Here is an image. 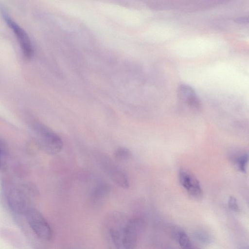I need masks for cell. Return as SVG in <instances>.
<instances>
[{"label": "cell", "instance_id": "cell-1", "mask_svg": "<svg viewBox=\"0 0 249 249\" xmlns=\"http://www.w3.org/2000/svg\"><path fill=\"white\" fill-rule=\"evenodd\" d=\"M142 221L130 218L119 211L111 213L104 224V235L108 249H134Z\"/></svg>", "mask_w": 249, "mask_h": 249}, {"label": "cell", "instance_id": "cell-2", "mask_svg": "<svg viewBox=\"0 0 249 249\" xmlns=\"http://www.w3.org/2000/svg\"><path fill=\"white\" fill-rule=\"evenodd\" d=\"M30 127L39 146L50 155L61 151L63 142L61 138L47 126L38 121L31 122Z\"/></svg>", "mask_w": 249, "mask_h": 249}, {"label": "cell", "instance_id": "cell-3", "mask_svg": "<svg viewBox=\"0 0 249 249\" xmlns=\"http://www.w3.org/2000/svg\"><path fill=\"white\" fill-rule=\"evenodd\" d=\"M3 194L10 209L18 214L25 213L29 205L28 196L33 194L29 187H19L11 182L3 185Z\"/></svg>", "mask_w": 249, "mask_h": 249}, {"label": "cell", "instance_id": "cell-4", "mask_svg": "<svg viewBox=\"0 0 249 249\" xmlns=\"http://www.w3.org/2000/svg\"><path fill=\"white\" fill-rule=\"evenodd\" d=\"M24 215L29 226L38 237L45 241L52 239L53 232L50 225L37 209L30 207Z\"/></svg>", "mask_w": 249, "mask_h": 249}, {"label": "cell", "instance_id": "cell-5", "mask_svg": "<svg viewBox=\"0 0 249 249\" xmlns=\"http://www.w3.org/2000/svg\"><path fill=\"white\" fill-rule=\"evenodd\" d=\"M2 17L6 24L12 30L19 44L24 55L30 58L33 54V47L31 40L23 29L5 11H2Z\"/></svg>", "mask_w": 249, "mask_h": 249}, {"label": "cell", "instance_id": "cell-6", "mask_svg": "<svg viewBox=\"0 0 249 249\" xmlns=\"http://www.w3.org/2000/svg\"><path fill=\"white\" fill-rule=\"evenodd\" d=\"M101 164L111 180L118 186L123 189H128L129 183L125 173L106 156L101 158Z\"/></svg>", "mask_w": 249, "mask_h": 249}, {"label": "cell", "instance_id": "cell-7", "mask_svg": "<svg viewBox=\"0 0 249 249\" xmlns=\"http://www.w3.org/2000/svg\"><path fill=\"white\" fill-rule=\"evenodd\" d=\"M178 180L180 185L191 197L197 200L202 198L203 192L199 182L190 172L185 169L180 170Z\"/></svg>", "mask_w": 249, "mask_h": 249}, {"label": "cell", "instance_id": "cell-8", "mask_svg": "<svg viewBox=\"0 0 249 249\" xmlns=\"http://www.w3.org/2000/svg\"><path fill=\"white\" fill-rule=\"evenodd\" d=\"M178 97L184 105L194 111L201 108V103L194 89L190 86L181 84L178 89Z\"/></svg>", "mask_w": 249, "mask_h": 249}, {"label": "cell", "instance_id": "cell-9", "mask_svg": "<svg viewBox=\"0 0 249 249\" xmlns=\"http://www.w3.org/2000/svg\"><path fill=\"white\" fill-rule=\"evenodd\" d=\"M110 191V187L107 183H101L97 185L93 188L90 194L91 204L95 207L102 206L109 197Z\"/></svg>", "mask_w": 249, "mask_h": 249}, {"label": "cell", "instance_id": "cell-10", "mask_svg": "<svg viewBox=\"0 0 249 249\" xmlns=\"http://www.w3.org/2000/svg\"><path fill=\"white\" fill-rule=\"evenodd\" d=\"M0 236L11 245L16 247L19 248L22 245L21 238L16 231L12 229L8 228L0 229Z\"/></svg>", "mask_w": 249, "mask_h": 249}, {"label": "cell", "instance_id": "cell-11", "mask_svg": "<svg viewBox=\"0 0 249 249\" xmlns=\"http://www.w3.org/2000/svg\"><path fill=\"white\" fill-rule=\"evenodd\" d=\"M132 154L130 151L126 147H121L118 148L114 153L115 160L120 163L126 162L129 160Z\"/></svg>", "mask_w": 249, "mask_h": 249}, {"label": "cell", "instance_id": "cell-12", "mask_svg": "<svg viewBox=\"0 0 249 249\" xmlns=\"http://www.w3.org/2000/svg\"><path fill=\"white\" fill-rule=\"evenodd\" d=\"M176 237L182 249H193V245L189 236L184 231H177Z\"/></svg>", "mask_w": 249, "mask_h": 249}, {"label": "cell", "instance_id": "cell-13", "mask_svg": "<svg viewBox=\"0 0 249 249\" xmlns=\"http://www.w3.org/2000/svg\"><path fill=\"white\" fill-rule=\"evenodd\" d=\"M233 161L239 170L245 172L248 161V155L245 153L236 155L234 157Z\"/></svg>", "mask_w": 249, "mask_h": 249}, {"label": "cell", "instance_id": "cell-14", "mask_svg": "<svg viewBox=\"0 0 249 249\" xmlns=\"http://www.w3.org/2000/svg\"><path fill=\"white\" fill-rule=\"evenodd\" d=\"M7 148L6 143L0 139V171L6 169V156Z\"/></svg>", "mask_w": 249, "mask_h": 249}, {"label": "cell", "instance_id": "cell-15", "mask_svg": "<svg viewBox=\"0 0 249 249\" xmlns=\"http://www.w3.org/2000/svg\"><path fill=\"white\" fill-rule=\"evenodd\" d=\"M228 205L229 208L233 212H240V207L238 205L237 200L233 196H230L228 199Z\"/></svg>", "mask_w": 249, "mask_h": 249}, {"label": "cell", "instance_id": "cell-16", "mask_svg": "<svg viewBox=\"0 0 249 249\" xmlns=\"http://www.w3.org/2000/svg\"><path fill=\"white\" fill-rule=\"evenodd\" d=\"M236 20L237 22L239 23H245L248 22V18L245 17L238 18Z\"/></svg>", "mask_w": 249, "mask_h": 249}]
</instances>
